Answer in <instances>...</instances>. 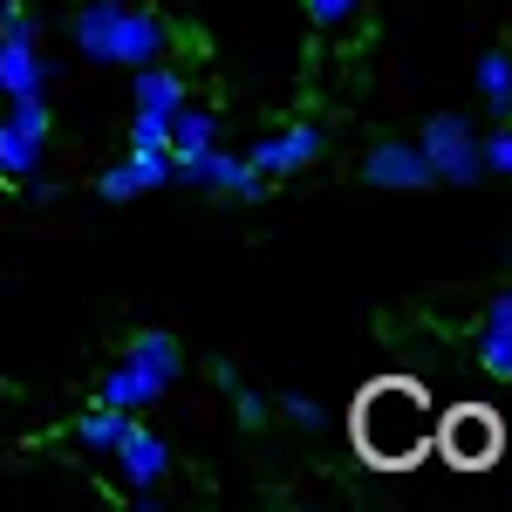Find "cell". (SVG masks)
<instances>
[{
    "mask_svg": "<svg viewBox=\"0 0 512 512\" xmlns=\"http://www.w3.org/2000/svg\"><path fill=\"white\" fill-rule=\"evenodd\" d=\"M355 444L369 465H417L437 444V410L417 383H376L355 403Z\"/></svg>",
    "mask_w": 512,
    "mask_h": 512,
    "instance_id": "cell-1",
    "label": "cell"
},
{
    "mask_svg": "<svg viewBox=\"0 0 512 512\" xmlns=\"http://www.w3.org/2000/svg\"><path fill=\"white\" fill-rule=\"evenodd\" d=\"M178 369H185V355L171 335L158 328H144V335H130V349L110 362V376L96 383V403H117V410H144V403H158L171 383H178Z\"/></svg>",
    "mask_w": 512,
    "mask_h": 512,
    "instance_id": "cell-2",
    "label": "cell"
},
{
    "mask_svg": "<svg viewBox=\"0 0 512 512\" xmlns=\"http://www.w3.org/2000/svg\"><path fill=\"white\" fill-rule=\"evenodd\" d=\"M171 171H178V185H198V192H226V198H246V205H260V198H274V178H260L246 151H219V144H205V151H171Z\"/></svg>",
    "mask_w": 512,
    "mask_h": 512,
    "instance_id": "cell-3",
    "label": "cell"
},
{
    "mask_svg": "<svg viewBox=\"0 0 512 512\" xmlns=\"http://www.w3.org/2000/svg\"><path fill=\"white\" fill-rule=\"evenodd\" d=\"M417 144H424V158H431L437 185H478V178H485V151H478L472 117H431L417 130Z\"/></svg>",
    "mask_w": 512,
    "mask_h": 512,
    "instance_id": "cell-4",
    "label": "cell"
},
{
    "mask_svg": "<svg viewBox=\"0 0 512 512\" xmlns=\"http://www.w3.org/2000/svg\"><path fill=\"white\" fill-rule=\"evenodd\" d=\"M437 451H444L451 465H465V472H485V465L506 451V424H499L492 410H478V403H458V410L437 424Z\"/></svg>",
    "mask_w": 512,
    "mask_h": 512,
    "instance_id": "cell-5",
    "label": "cell"
},
{
    "mask_svg": "<svg viewBox=\"0 0 512 512\" xmlns=\"http://www.w3.org/2000/svg\"><path fill=\"white\" fill-rule=\"evenodd\" d=\"M41 151H48V96H7V117H0V171L7 178H35Z\"/></svg>",
    "mask_w": 512,
    "mask_h": 512,
    "instance_id": "cell-6",
    "label": "cell"
},
{
    "mask_svg": "<svg viewBox=\"0 0 512 512\" xmlns=\"http://www.w3.org/2000/svg\"><path fill=\"white\" fill-rule=\"evenodd\" d=\"M0 96H48V62L35 48V21L21 7L0 21Z\"/></svg>",
    "mask_w": 512,
    "mask_h": 512,
    "instance_id": "cell-7",
    "label": "cell"
},
{
    "mask_svg": "<svg viewBox=\"0 0 512 512\" xmlns=\"http://www.w3.org/2000/svg\"><path fill=\"white\" fill-rule=\"evenodd\" d=\"M328 151V130L321 123H294V130H274V137H260L253 151H246V164L260 171V178H294V171H308V164Z\"/></svg>",
    "mask_w": 512,
    "mask_h": 512,
    "instance_id": "cell-8",
    "label": "cell"
},
{
    "mask_svg": "<svg viewBox=\"0 0 512 512\" xmlns=\"http://www.w3.org/2000/svg\"><path fill=\"white\" fill-rule=\"evenodd\" d=\"M164 185H178V171H171V151H130L123 164H110L103 178H96V192L123 205V198H144V192H164Z\"/></svg>",
    "mask_w": 512,
    "mask_h": 512,
    "instance_id": "cell-9",
    "label": "cell"
},
{
    "mask_svg": "<svg viewBox=\"0 0 512 512\" xmlns=\"http://www.w3.org/2000/svg\"><path fill=\"white\" fill-rule=\"evenodd\" d=\"M362 178L383 185V192H424V185H437L424 144H376V151L362 158Z\"/></svg>",
    "mask_w": 512,
    "mask_h": 512,
    "instance_id": "cell-10",
    "label": "cell"
},
{
    "mask_svg": "<svg viewBox=\"0 0 512 512\" xmlns=\"http://www.w3.org/2000/svg\"><path fill=\"white\" fill-rule=\"evenodd\" d=\"M164 48H171V28H164L158 14H144V7H123L110 62H123V69H144V62H164Z\"/></svg>",
    "mask_w": 512,
    "mask_h": 512,
    "instance_id": "cell-11",
    "label": "cell"
},
{
    "mask_svg": "<svg viewBox=\"0 0 512 512\" xmlns=\"http://www.w3.org/2000/svg\"><path fill=\"white\" fill-rule=\"evenodd\" d=\"M117 472H123V485H130V492H151V485L171 472L164 437L144 431V424H130V431H123V444H117Z\"/></svg>",
    "mask_w": 512,
    "mask_h": 512,
    "instance_id": "cell-12",
    "label": "cell"
},
{
    "mask_svg": "<svg viewBox=\"0 0 512 512\" xmlns=\"http://www.w3.org/2000/svg\"><path fill=\"white\" fill-rule=\"evenodd\" d=\"M117 21H123V0H82L76 7V55L82 62H110Z\"/></svg>",
    "mask_w": 512,
    "mask_h": 512,
    "instance_id": "cell-13",
    "label": "cell"
},
{
    "mask_svg": "<svg viewBox=\"0 0 512 512\" xmlns=\"http://www.w3.org/2000/svg\"><path fill=\"white\" fill-rule=\"evenodd\" d=\"M137 424V410H117V403H96V410H82L76 417V444L89 451V458H117L123 431Z\"/></svg>",
    "mask_w": 512,
    "mask_h": 512,
    "instance_id": "cell-14",
    "label": "cell"
},
{
    "mask_svg": "<svg viewBox=\"0 0 512 512\" xmlns=\"http://www.w3.org/2000/svg\"><path fill=\"white\" fill-rule=\"evenodd\" d=\"M137 110H144V117H178V110H185V82L171 76L164 62H144V69H137Z\"/></svg>",
    "mask_w": 512,
    "mask_h": 512,
    "instance_id": "cell-15",
    "label": "cell"
},
{
    "mask_svg": "<svg viewBox=\"0 0 512 512\" xmlns=\"http://www.w3.org/2000/svg\"><path fill=\"white\" fill-rule=\"evenodd\" d=\"M472 76H478V96H485V110H492V117H512V55L485 48Z\"/></svg>",
    "mask_w": 512,
    "mask_h": 512,
    "instance_id": "cell-16",
    "label": "cell"
},
{
    "mask_svg": "<svg viewBox=\"0 0 512 512\" xmlns=\"http://www.w3.org/2000/svg\"><path fill=\"white\" fill-rule=\"evenodd\" d=\"M205 144H219V117L198 110V103H185V110L171 117V151L185 158V151H205Z\"/></svg>",
    "mask_w": 512,
    "mask_h": 512,
    "instance_id": "cell-17",
    "label": "cell"
},
{
    "mask_svg": "<svg viewBox=\"0 0 512 512\" xmlns=\"http://www.w3.org/2000/svg\"><path fill=\"white\" fill-rule=\"evenodd\" d=\"M478 369L499 376V383H512V328H485V335H478Z\"/></svg>",
    "mask_w": 512,
    "mask_h": 512,
    "instance_id": "cell-18",
    "label": "cell"
},
{
    "mask_svg": "<svg viewBox=\"0 0 512 512\" xmlns=\"http://www.w3.org/2000/svg\"><path fill=\"white\" fill-rule=\"evenodd\" d=\"M274 410L287 417V424H294V431H328V410H321L315 396H294V390H287V396L274 403Z\"/></svg>",
    "mask_w": 512,
    "mask_h": 512,
    "instance_id": "cell-19",
    "label": "cell"
},
{
    "mask_svg": "<svg viewBox=\"0 0 512 512\" xmlns=\"http://www.w3.org/2000/svg\"><path fill=\"white\" fill-rule=\"evenodd\" d=\"M130 151H171V117H130Z\"/></svg>",
    "mask_w": 512,
    "mask_h": 512,
    "instance_id": "cell-20",
    "label": "cell"
},
{
    "mask_svg": "<svg viewBox=\"0 0 512 512\" xmlns=\"http://www.w3.org/2000/svg\"><path fill=\"white\" fill-rule=\"evenodd\" d=\"M478 151H485V171L512 178V130H485V137H478Z\"/></svg>",
    "mask_w": 512,
    "mask_h": 512,
    "instance_id": "cell-21",
    "label": "cell"
},
{
    "mask_svg": "<svg viewBox=\"0 0 512 512\" xmlns=\"http://www.w3.org/2000/svg\"><path fill=\"white\" fill-rule=\"evenodd\" d=\"M233 410H239V424H246V431H260L274 403H267V396H260V390H246V383H239V390H233Z\"/></svg>",
    "mask_w": 512,
    "mask_h": 512,
    "instance_id": "cell-22",
    "label": "cell"
},
{
    "mask_svg": "<svg viewBox=\"0 0 512 512\" xmlns=\"http://www.w3.org/2000/svg\"><path fill=\"white\" fill-rule=\"evenodd\" d=\"M349 14H355V0H308V21L315 28H342Z\"/></svg>",
    "mask_w": 512,
    "mask_h": 512,
    "instance_id": "cell-23",
    "label": "cell"
},
{
    "mask_svg": "<svg viewBox=\"0 0 512 512\" xmlns=\"http://www.w3.org/2000/svg\"><path fill=\"white\" fill-rule=\"evenodd\" d=\"M485 328H512V287L492 294V308H485Z\"/></svg>",
    "mask_w": 512,
    "mask_h": 512,
    "instance_id": "cell-24",
    "label": "cell"
},
{
    "mask_svg": "<svg viewBox=\"0 0 512 512\" xmlns=\"http://www.w3.org/2000/svg\"><path fill=\"white\" fill-rule=\"evenodd\" d=\"M28 198H35V205H55L62 185H55V178H28Z\"/></svg>",
    "mask_w": 512,
    "mask_h": 512,
    "instance_id": "cell-25",
    "label": "cell"
},
{
    "mask_svg": "<svg viewBox=\"0 0 512 512\" xmlns=\"http://www.w3.org/2000/svg\"><path fill=\"white\" fill-rule=\"evenodd\" d=\"M212 383H219V390L233 396V390H239V369H233V362H219V355H212Z\"/></svg>",
    "mask_w": 512,
    "mask_h": 512,
    "instance_id": "cell-26",
    "label": "cell"
},
{
    "mask_svg": "<svg viewBox=\"0 0 512 512\" xmlns=\"http://www.w3.org/2000/svg\"><path fill=\"white\" fill-rule=\"evenodd\" d=\"M7 7H21V0H7Z\"/></svg>",
    "mask_w": 512,
    "mask_h": 512,
    "instance_id": "cell-27",
    "label": "cell"
},
{
    "mask_svg": "<svg viewBox=\"0 0 512 512\" xmlns=\"http://www.w3.org/2000/svg\"><path fill=\"white\" fill-rule=\"evenodd\" d=\"M76 7H82V0H76Z\"/></svg>",
    "mask_w": 512,
    "mask_h": 512,
    "instance_id": "cell-28",
    "label": "cell"
}]
</instances>
